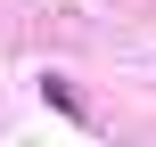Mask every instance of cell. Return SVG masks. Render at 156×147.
<instances>
[{
    "mask_svg": "<svg viewBox=\"0 0 156 147\" xmlns=\"http://www.w3.org/2000/svg\"><path fill=\"white\" fill-rule=\"evenodd\" d=\"M41 98H49L66 123H82V98H74V82H66V74H41Z\"/></svg>",
    "mask_w": 156,
    "mask_h": 147,
    "instance_id": "obj_1",
    "label": "cell"
}]
</instances>
